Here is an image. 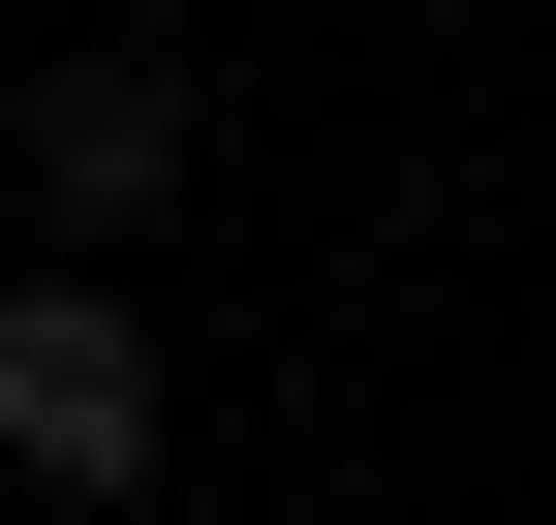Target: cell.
Here are the masks:
<instances>
[{
    "label": "cell",
    "instance_id": "obj_1",
    "mask_svg": "<svg viewBox=\"0 0 556 525\" xmlns=\"http://www.w3.org/2000/svg\"><path fill=\"white\" fill-rule=\"evenodd\" d=\"M155 433H186L155 309H124V279H0V464H31V495H155Z\"/></svg>",
    "mask_w": 556,
    "mask_h": 525
},
{
    "label": "cell",
    "instance_id": "obj_2",
    "mask_svg": "<svg viewBox=\"0 0 556 525\" xmlns=\"http://www.w3.org/2000/svg\"><path fill=\"white\" fill-rule=\"evenodd\" d=\"M155 185H186V62H124V31H93V62H31V217H93V247H124Z\"/></svg>",
    "mask_w": 556,
    "mask_h": 525
}]
</instances>
